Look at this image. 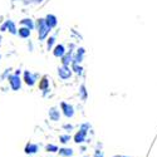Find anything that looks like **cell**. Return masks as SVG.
<instances>
[{"instance_id": "cell-1", "label": "cell", "mask_w": 157, "mask_h": 157, "mask_svg": "<svg viewBox=\"0 0 157 157\" xmlns=\"http://www.w3.org/2000/svg\"><path fill=\"white\" fill-rule=\"evenodd\" d=\"M36 30H38V38H39V40H44V39L48 38V35L50 33V28L47 25L44 18H40V19L36 20Z\"/></svg>"}, {"instance_id": "cell-2", "label": "cell", "mask_w": 157, "mask_h": 157, "mask_svg": "<svg viewBox=\"0 0 157 157\" xmlns=\"http://www.w3.org/2000/svg\"><path fill=\"white\" fill-rule=\"evenodd\" d=\"M90 128V124L89 123H82L81 124V128L79 131L75 133L74 136V142L75 143H83L86 141V137H87V132Z\"/></svg>"}, {"instance_id": "cell-3", "label": "cell", "mask_w": 157, "mask_h": 157, "mask_svg": "<svg viewBox=\"0 0 157 157\" xmlns=\"http://www.w3.org/2000/svg\"><path fill=\"white\" fill-rule=\"evenodd\" d=\"M8 81H9V84L13 90H19L21 88V79L19 74H9L8 75Z\"/></svg>"}, {"instance_id": "cell-4", "label": "cell", "mask_w": 157, "mask_h": 157, "mask_svg": "<svg viewBox=\"0 0 157 157\" xmlns=\"http://www.w3.org/2000/svg\"><path fill=\"white\" fill-rule=\"evenodd\" d=\"M58 75L63 81L69 79V78L72 77V68H69V65H63L62 64V67L58 68Z\"/></svg>"}, {"instance_id": "cell-5", "label": "cell", "mask_w": 157, "mask_h": 157, "mask_svg": "<svg viewBox=\"0 0 157 157\" xmlns=\"http://www.w3.org/2000/svg\"><path fill=\"white\" fill-rule=\"evenodd\" d=\"M0 30L2 32H6V30H9L10 32V34H18V29H17V25H15V23L13 21V20H6L3 25H2V28H0Z\"/></svg>"}, {"instance_id": "cell-6", "label": "cell", "mask_w": 157, "mask_h": 157, "mask_svg": "<svg viewBox=\"0 0 157 157\" xmlns=\"http://www.w3.org/2000/svg\"><path fill=\"white\" fill-rule=\"evenodd\" d=\"M36 74L29 72V71H25L24 72V78H23V81L25 82V84L29 86V87H33L35 83H36Z\"/></svg>"}, {"instance_id": "cell-7", "label": "cell", "mask_w": 157, "mask_h": 157, "mask_svg": "<svg viewBox=\"0 0 157 157\" xmlns=\"http://www.w3.org/2000/svg\"><path fill=\"white\" fill-rule=\"evenodd\" d=\"M60 108H62L63 114L67 117V118H72V117L74 116V108H73L72 104H68V103H65V102H62V103H60Z\"/></svg>"}, {"instance_id": "cell-8", "label": "cell", "mask_w": 157, "mask_h": 157, "mask_svg": "<svg viewBox=\"0 0 157 157\" xmlns=\"http://www.w3.org/2000/svg\"><path fill=\"white\" fill-rule=\"evenodd\" d=\"M44 19H45L47 25H48V27H49L50 29L56 28L57 25H58V19H57V17H56V15H53V14H48Z\"/></svg>"}, {"instance_id": "cell-9", "label": "cell", "mask_w": 157, "mask_h": 157, "mask_svg": "<svg viewBox=\"0 0 157 157\" xmlns=\"http://www.w3.org/2000/svg\"><path fill=\"white\" fill-rule=\"evenodd\" d=\"M65 53H67V50H65V48H64L63 44H58V45H56L54 49H53V54H54V57L60 58V59L65 56Z\"/></svg>"}, {"instance_id": "cell-10", "label": "cell", "mask_w": 157, "mask_h": 157, "mask_svg": "<svg viewBox=\"0 0 157 157\" xmlns=\"http://www.w3.org/2000/svg\"><path fill=\"white\" fill-rule=\"evenodd\" d=\"M48 114H49V118H50L52 121H54V122L59 121V118H60V111H59L57 107H52V108H49Z\"/></svg>"}, {"instance_id": "cell-11", "label": "cell", "mask_w": 157, "mask_h": 157, "mask_svg": "<svg viewBox=\"0 0 157 157\" xmlns=\"http://www.w3.org/2000/svg\"><path fill=\"white\" fill-rule=\"evenodd\" d=\"M24 151H25V153H27V155H34V153H36L39 151V146L36 145V143L29 142V143H27V146H25Z\"/></svg>"}, {"instance_id": "cell-12", "label": "cell", "mask_w": 157, "mask_h": 157, "mask_svg": "<svg viewBox=\"0 0 157 157\" xmlns=\"http://www.w3.org/2000/svg\"><path fill=\"white\" fill-rule=\"evenodd\" d=\"M84 49L83 48H79L77 50V53H75V56L73 57V63H77V64H79L82 60H83V57H84Z\"/></svg>"}, {"instance_id": "cell-13", "label": "cell", "mask_w": 157, "mask_h": 157, "mask_svg": "<svg viewBox=\"0 0 157 157\" xmlns=\"http://www.w3.org/2000/svg\"><path fill=\"white\" fill-rule=\"evenodd\" d=\"M73 53H72V50H69V52H67L65 53V56L62 58V64L63 65H69L71 63H73Z\"/></svg>"}, {"instance_id": "cell-14", "label": "cell", "mask_w": 157, "mask_h": 157, "mask_svg": "<svg viewBox=\"0 0 157 157\" xmlns=\"http://www.w3.org/2000/svg\"><path fill=\"white\" fill-rule=\"evenodd\" d=\"M20 24H21V27H27V28H29L30 30H33V29L35 28V24H34V21H33L32 19H29V18L21 19V20H20Z\"/></svg>"}, {"instance_id": "cell-15", "label": "cell", "mask_w": 157, "mask_h": 157, "mask_svg": "<svg viewBox=\"0 0 157 157\" xmlns=\"http://www.w3.org/2000/svg\"><path fill=\"white\" fill-rule=\"evenodd\" d=\"M18 35H19L20 38H23V39H27V38L30 36V29L27 28V27H21V28H19V30H18Z\"/></svg>"}, {"instance_id": "cell-16", "label": "cell", "mask_w": 157, "mask_h": 157, "mask_svg": "<svg viewBox=\"0 0 157 157\" xmlns=\"http://www.w3.org/2000/svg\"><path fill=\"white\" fill-rule=\"evenodd\" d=\"M58 153L62 157H72L73 156V150L72 148H68V147H63V148H59Z\"/></svg>"}, {"instance_id": "cell-17", "label": "cell", "mask_w": 157, "mask_h": 157, "mask_svg": "<svg viewBox=\"0 0 157 157\" xmlns=\"http://www.w3.org/2000/svg\"><path fill=\"white\" fill-rule=\"evenodd\" d=\"M39 88H40L42 90H48L49 88V81L47 77H43V79L40 81V83H39Z\"/></svg>"}, {"instance_id": "cell-18", "label": "cell", "mask_w": 157, "mask_h": 157, "mask_svg": "<svg viewBox=\"0 0 157 157\" xmlns=\"http://www.w3.org/2000/svg\"><path fill=\"white\" fill-rule=\"evenodd\" d=\"M54 44H56V36H49L47 39V49L52 50V49H53V47H54Z\"/></svg>"}, {"instance_id": "cell-19", "label": "cell", "mask_w": 157, "mask_h": 157, "mask_svg": "<svg viewBox=\"0 0 157 157\" xmlns=\"http://www.w3.org/2000/svg\"><path fill=\"white\" fill-rule=\"evenodd\" d=\"M45 151L47 152H58L59 148L57 145H53V143H48V145L45 146Z\"/></svg>"}, {"instance_id": "cell-20", "label": "cell", "mask_w": 157, "mask_h": 157, "mask_svg": "<svg viewBox=\"0 0 157 157\" xmlns=\"http://www.w3.org/2000/svg\"><path fill=\"white\" fill-rule=\"evenodd\" d=\"M79 97H81L83 101L87 99V90H86V86H84V84H82L81 88H79Z\"/></svg>"}, {"instance_id": "cell-21", "label": "cell", "mask_w": 157, "mask_h": 157, "mask_svg": "<svg viewBox=\"0 0 157 157\" xmlns=\"http://www.w3.org/2000/svg\"><path fill=\"white\" fill-rule=\"evenodd\" d=\"M72 71H74L77 74H82V67H81V65L79 64H77V63H72Z\"/></svg>"}, {"instance_id": "cell-22", "label": "cell", "mask_w": 157, "mask_h": 157, "mask_svg": "<svg viewBox=\"0 0 157 157\" xmlns=\"http://www.w3.org/2000/svg\"><path fill=\"white\" fill-rule=\"evenodd\" d=\"M69 140H71V136H69V135H62V136L59 137V141H60L62 143H67V142H69Z\"/></svg>"}, {"instance_id": "cell-23", "label": "cell", "mask_w": 157, "mask_h": 157, "mask_svg": "<svg viewBox=\"0 0 157 157\" xmlns=\"http://www.w3.org/2000/svg\"><path fill=\"white\" fill-rule=\"evenodd\" d=\"M63 128H64V129H67V131H69V132H71V131L73 129V126H72V124H64V126H63Z\"/></svg>"}, {"instance_id": "cell-24", "label": "cell", "mask_w": 157, "mask_h": 157, "mask_svg": "<svg viewBox=\"0 0 157 157\" xmlns=\"http://www.w3.org/2000/svg\"><path fill=\"white\" fill-rule=\"evenodd\" d=\"M43 0H33V3H36V4H39V3H42Z\"/></svg>"}, {"instance_id": "cell-25", "label": "cell", "mask_w": 157, "mask_h": 157, "mask_svg": "<svg viewBox=\"0 0 157 157\" xmlns=\"http://www.w3.org/2000/svg\"><path fill=\"white\" fill-rule=\"evenodd\" d=\"M0 44H2V36H0Z\"/></svg>"}, {"instance_id": "cell-26", "label": "cell", "mask_w": 157, "mask_h": 157, "mask_svg": "<svg viewBox=\"0 0 157 157\" xmlns=\"http://www.w3.org/2000/svg\"><path fill=\"white\" fill-rule=\"evenodd\" d=\"M0 59H2V54H0Z\"/></svg>"}]
</instances>
